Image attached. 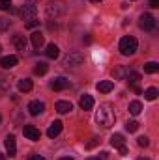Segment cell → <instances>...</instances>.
Masks as SVG:
<instances>
[{
  "label": "cell",
  "mask_w": 159,
  "mask_h": 160,
  "mask_svg": "<svg viewBox=\"0 0 159 160\" xmlns=\"http://www.w3.org/2000/svg\"><path fill=\"white\" fill-rule=\"evenodd\" d=\"M114 121H116V116H114V112L111 110L109 104H101L99 110H96V123H97L101 128H109V127H112Z\"/></svg>",
  "instance_id": "6da1fadb"
},
{
  "label": "cell",
  "mask_w": 159,
  "mask_h": 160,
  "mask_svg": "<svg viewBox=\"0 0 159 160\" xmlns=\"http://www.w3.org/2000/svg\"><path fill=\"white\" fill-rule=\"evenodd\" d=\"M137 47H139V43L133 36H125L120 39V52L123 56H133L137 52Z\"/></svg>",
  "instance_id": "7a4b0ae2"
},
{
  "label": "cell",
  "mask_w": 159,
  "mask_h": 160,
  "mask_svg": "<svg viewBox=\"0 0 159 160\" xmlns=\"http://www.w3.org/2000/svg\"><path fill=\"white\" fill-rule=\"evenodd\" d=\"M45 13L49 19H58L60 15L66 13V4L62 0H56V2H49L47 8H45Z\"/></svg>",
  "instance_id": "3957f363"
},
{
  "label": "cell",
  "mask_w": 159,
  "mask_h": 160,
  "mask_svg": "<svg viewBox=\"0 0 159 160\" xmlns=\"http://www.w3.org/2000/svg\"><path fill=\"white\" fill-rule=\"evenodd\" d=\"M82 62H84V56L80 54V52H69L68 56H64V67H79L82 65Z\"/></svg>",
  "instance_id": "277c9868"
},
{
  "label": "cell",
  "mask_w": 159,
  "mask_h": 160,
  "mask_svg": "<svg viewBox=\"0 0 159 160\" xmlns=\"http://www.w3.org/2000/svg\"><path fill=\"white\" fill-rule=\"evenodd\" d=\"M156 17L154 15H150V13H142L140 15V19H139V26L144 30V32H152L154 28H156Z\"/></svg>",
  "instance_id": "5b68a950"
},
{
  "label": "cell",
  "mask_w": 159,
  "mask_h": 160,
  "mask_svg": "<svg viewBox=\"0 0 159 160\" xmlns=\"http://www.w3.org/2000/svg\"><path fill=\"white\" fill-rule=\"evenodd\" d=\"M19 15H21V19L26 21V22L32 21V19H36V15H38V8H36V4H25V6L21 8Z\"/></svg>",
  "instance_id": "8992f818"
},
{
  "label": "cell",
  "mask_w": 159,
  "mask_h": 160,
  "mask_svg": "<svg viewBox=\"0 0 159 160\" xmlns=\"http://www.w3.org/2000/svg\"><path fill=\"white\" fill-rule=\"evenodd\" d=\"M71 84H69V80L66 78V77H56V78H52V82L49 84V88L51 89H54V91H64V89H68Z\"/></svg>",
  "instance_id": "52a82bcc"
},
{
  "label": "cell",
  "mask_w": 159,
  "mask_h": 160,
  "mask_svg": "<svg viewBox=\"0 0 159 160\" xmlns=\"http://www.w3.org/2000/svg\"><path fill=\"white\" fill-rule=\"evenodd\" d=\"M23 134H25L28 140H32V142H38V140L41 138V130H40V128H36L34 125H25Z\"/></svg>",
  "instance_id": "ba28073f"
},
{
  "label": "cell",
  "mask_w": 159,
  "mask_h": 160,
  "mask_svg": "<svg viewBox=\"0 0 159 160\" xmlns=\"http://www.w3.org/2000/svg\"><path fill=\"white\" fill-rule=\"evenodd\" d=\"M4 145H6V151H8L9 157H15V155H17V145H15V136H13V134H8V136H6Z\"/></svg>",
  "instance_id": "9c48e42d"
},
{
  "label": "cell",
  "mask_w": 159,
  "mask_h": 160,
  "mask_svg": "<svg viewBox=\"0 0 159 160\" xmlns=\"http://www.w3.org/2000/svg\"><path fill=\"white\" fill-rule=\"evenodd\" d=\"M19 63V58L15 56V54H9V56H4L2 60H0V65L4 67V69H11V67H15Z\"/></svg>",
  "instance_id": "30bf717a"
},
{
  "label": "cell",
  "mask_w": 159,
  "mask_h": 160,
  "mask_svg": "<svg viewBox=\"0 0 159 160\" xmlns=\"http://www.w3.org/2000/svg\"><path fill=\"white\" fill-rule=\"evenodd\" d=\"M43 110H45V104H43L41 101H32V102L28 104L30 116H40V114H43Z\"/></svg>",
  "instance_id": "8fae6325"
},
{
  "label": "cell",
  "mask_w": 159,
  "mask_h": 160,
  "mask_svg": "<svg viewBox=\"0 0 159 160\" xmlns=\"http://www.w3.org/2000/svg\"><path fill=\"white\" fill-rule=\"evenodd\" d=\"M96 88H97L99 93H109V91L114 89V82H112V80H99Z\"/></svg>",
  "instance_id": "7c38bea8"
},
{
  "label": "cell",
  "mask_w": 159,
  "mask_h": 160,
  "mask_svg": "<svg viewBox=\"0 0 159 160\" xmlns=\"http://www.w3.org/2000/svg\"><path fill=\"white\" fill-rule=\"evenodd\" d=\"M60 132H62V121H52L51 127L47 128V136L49 138H56Z\"/></svg>",
  "instance_id": "4fadbf2b"
},
{
  "label": "cell",
  "mask_w": 159,
  "mask_h": 160,
  "mask_svg": "<svg viewBox=\"0 0 159 160\" xmlns=\"http://www.w3.org/2000/svg\"><path fill=\"white\" fill-rule=\"evenodd\" d=\"M79 104H80V108H82L84 112H86V110H92V108H94V97L88 95V93H84V95L80 97Z\"/></svg>",
  "instance_id": "5bb4252c"
},
{
  "label": "cell",
  "mask_w": 159,
  "mask_h": 160,
  "mask_svg": "<svg viewBox=\"0 0 159 160\" xmlns=\"http://www.w3.org/2000/svg\"><path fill=\"white\" fill-rule=\"evenodd\" d=\"M129 69H131V67H127V65H118V67L112 71V77H114V80H125L127 73H129Z\"/></svg>",
  "instance_id": "9a60e30c"
},
{
  "label": "cell",
  "mask_w": 159,
  "mask_h": 160,
  "mask_svg": "<svg viewBox=\"0 0 159 160\" xmlns=\"http://www.w3.org/2000/svg\"><path fill=\"white\" fill-rule=\"evenodd\" d=\"M58 54H60L58 45H54V43L47 45V48H45V56H47L49 60H56V58H58Z\"/></svg>",
  "instance_id": "2e32d148"
},
{
  "label": "cell",
  "mask_w": 159,
  "mask_h": 160,
  "mask_svg": "<svg viewBox=\"0 0 159 160\" xmlns=\"http://www.w3.org/2000/svg\"><path fill=\"white\" fill-rule=\"evenodd\" d=\"M13 45H15L19 50H23V52H25V50H26L28 41H26V38H25L23 34H15V36H13Z\"/></svg>",
  "instance_id": "e0dca14e"
},
{
  "label": "cell",
  "mask_w": 159,
  "mask_h": 160,
  "mask_svg": "<svg viewBox=\"0 0 159 160\" xmlns=\"http://www.w3.org/2000/svg\"><path fill=\"white\" fill-rule=\"evenodd\" d=\"M73 110V104L69 102V101H58L56 102V112H60V114H69Z\"/></svg>",
  "instance_id": "ac0fdd59"
},
{
  "label": "cell",
  "mask_w": 159,
  "mask_h": 160,
  "mask_svg": "<svg viewBox=\"0 0 159 160\" xmlns=\"http://www.w3.org/2000/svg\"><path fill=\"white\" fill-rule=\"evenodd\" d=\"M30 39H32V45H34V48H41V47L45 45V36H43L41 32H34V34L30 36Z\"/></svg>",
  "instance_id": "d6986e66"
},
{
  "label": "cell",
  "mask_w": 159,
  "mask_h": 160,
  "mask_svg": "<svg viewBox=\"0 0 159 160\" xmlns=\"http://www.w3.org/2000/svg\"><path fill=\"white\" fill-rule=\"evenodd\" d=\"M32 86H34V84H32V80H30V78H23V80H19V82H17L19 91H25V93H26V91H30V89H32Z\"/></svg>",
  "instance_id": "ffe728a7"
},
{
  "label": "cell",
  "mask_w": 159,
  "mask_h": 160,
  "mask_svg": "<svg viewBox=\"0 0 159 160\" xmlns=\"http://www.w3.org/2000/svg\"><path fill=\"white\" fill-rule=\"evenodd\" d=\"M125 78L129 80V86H137V82L140 80V73H137L135 69H129V73H127Z\"/></svg>",
  "instance_id": "44dd1931"
},
{
  "label": "cell",
  "mask_w": 159,
  "mask_h": 160,
  "mask_svg": "<svg viewBox=\"0 0 159 160\" xmlns=\"http://www.w3.org/2000/svg\"><path fill=\"white\" fill-rule=\"evenodd\" d=\"M140 112H142V104H140L139 101L129 102V114H131V116H139Z\"/></svg>",
  "instance_id": "7402d4cb"
},
{
  "label": "cell",
  "mask_w": 159,
  "mask_h": 160,
  "mask_svg": "<svg viewBox=\"0 0 159 160\" xmlns=\"http://www.w3.org/2000/svg\"><path fill=\"white\" fill-rule=\"evenodd\" d=\"M111 145H112V147H116V149H118V147H122V145H125L123 136H122V134H114V136L111 138Z\"/></svg>",
  "instance_id": "603a6c76"
},
{
  "label": "cell",
  "mask_w": 159,
  "mask_h": 160,
  "mask_svg": "<svg viewBox=\"0 0 159 160\" xmlns=\"http://www.w3.org/2000/svg\"><path fill=\"white\" fill-rule=\"evenodd\" d=\"M157 71H159V63L157 62H148V63H144V73L154 75V73H157Z\"/></svg>",
  "instance_id": "cb8c5ba5"
},
{
  "label": "cell",
  "mask_w": 159,
  "mask_h": 160,
  "mask_svg": "<svg viewBox=\"0 0 159 160\" xmlns=\"http://www.w3.org/2000/svg\"><path fill=\"white\" fill-rule=\"evenodd\" d=\"M159 95L157 88H148L146 91H144V97H146V101H156Z\"/></svg>",
  "instance_id": "d4e9b609"
},
{
  "label": "cell",
  "mask_w": 159,
  "mask_h": 160,
  "mask_svg": "<svg viewBox=\"0 0 159 160\" xmlns=\"http://www.w3.org/2000/svg\"><path fill=\"white\" fill-rule=\"evenodd\" d=\"M9 26H11V19L9 17H0V32L9 30Z\"/></svg>",
  "instance_id": "484cf974"
},
{
  "label": "cell",
  "mask_w": 159,
  "mask_h": 160,
  "mask_svg": "<svg viewBox=\"0 0 159 160\" xmlns=\"http://www.w3.org/2000/svg\"><path fill=\"white\" fill-rule=\"evenodd\" d=\"M9 88V77L0 73V91H6Z\"/></svg>",
  "instance_id": "4316f807"
},
{
  "label": "cell",
  "mask_w": 159,
  "mask_h": 160,
  "mask_svg": "<svg viewBox=\"0 0 159 160\" xmlns=\"http://www.w3.org/2000/svg\"><path fill=\"white\" fill-rule=\"evenodd\" d=\"M47 69H49V65H47V63H38V65L34 67V75L41 77V75H45V73H47Z\"/></svg>",
  "instance_id": "83f0119b"
},
{
  "label": "cell",
  "mask_w": 159,
  "mask_h": 160,
  "mask_svg": "<svg viewBox=\"0 0 159 160\" xmlns=\"http://www.w3.org/2000/svg\"><path fill=\"white\" fill-rule=\"evenodd\" d=\"M125 130H127V132H137V130H139V121H135V119L127 121V123H125Z\"/></svg>",
  "instance_id": "f1b7e54d"
},
{
  "label": "cell",
  "mask_w": 159,
  "mask_h": 160,
  "mask_svg": "<svg viewBox=\"0 0 159 160\" xmlns=\"http://www.w3.org/2000/svg\"><path fill=\"white\" fill-rule=\"evenodd\" d=\"M137 143H139L140 147H148V145H150V140H148L146 136H140V138H137Z\"/></svg>",
  "instance_id": "f546056e"
},
{
  "label": "cell",
  "mask_w": 159,
  "mask_h": 160,
  "mask_svg": "<svg viewBox=\"0 0 159 160\" xmlns=\"http://www.w3.org/2000/svg\"><path fill=\"white\" fill-rule=\"evenodd\" d=\"M99 142H101L99 138H92V140H90V142L86 143V149H94L96 145H99Z\"/></svg>",
  "instance_id": "4dcf8cb0"
},
{
  "label": "cell",
  "mask_w": 159,
  "mask_h": 160,
  "mask_svg": "<svg viewBox=\"0 0 159 160\" xmlns=\"http://www.w3.org/2000/svg\"><path fill=\"white\" fill-rule=\"evenodd\" d=\"M11 8V0H0V9H9Z\"/></svg>",
  "instance_id": "1f68e13d"
},
{
  "label": "cell",
  "mask_w": 159,
  "mask_h": 160,
  "mask_svg": "<svg viewBox=\"0 0 159 160\" xmlns=\"http://www.w3.org/2000/svg\"><path fill=\"white\" fill-rule=\"evenodd\" d=\"M107 158H109V153H101L97 157H90V158H86V160H107Z\"/></svg>",
  "instance_id": "d6a6232c"
},
{
  "label": "cell",
  "mask_w": 159,
  "mask_h": 160,
  "mask_svg": "<svg viewBox=\"0 0 159 160\" xmlns=\"http://www.w3.org/2000/svg\"><path fill=\"white\" fill-rule=\"evenodd\" d=\"M36 26H40V21L38 19H32V21L26 22V28H36Z\"/></svg>",
  "instance_id": "836d02e7"
},
{
  "label": "cell",
  "mask_w": 159,
  "mask_h": 160,
  "mask_svg": "<svg viewBox=\"0 0 159 160\" xmlns=\"http://www.w3.org/2000/svg\"><path fill=\"white\" fill-rule=\"evenodd\" d=\"M118 151H120V157H125V155H127V147H125V145L118 147Z\"/></svg>",
  "instance_id": "e575fe53"
},
{
  "label": "cell",
  "mask_w": 159,
  "mask_h": 160,
  "mask_svg": "<svg viewBox=\"0 0 159 160\" xmlns=\"http://www.w3.org/2000/svg\"><path fill=\"white\" fill-rule=\"evenodd\" d=\"M150 8H159V0H150Z\"/></svg>",
  "instance_id": "d590c367"
},
{
  "label": "cell",
  "mask_w": 159,
  "mask_h": 160,
  "mask_svg": "<svg viewBox=\"0 0 159 160\" xmlns=\"http://www.w3.org/2000/svg\"><path fill=\"white\" fill-rule=\"evenodd\" d=\"M30 160H45V158H43V157H40V155H32V157H30Z\"/></svg>",
  "instance_id": "8d00e7d4"
},
{
  "label": "cell",
  "mask_w": 159,
  "mask_h": 160,
  "mask_svg": "<svg viewBox=\"0 0 159 160\" xmlns=\"http://www.w3.org/2000/svg\"><path fill=\"white\" fill-rule=\"evenodd\" d=\"M84 43H86V45H90V43H92V38H90V36H86V38H84Z\"/></svg>",
  "instance_id": "74e56055"
},
{
  "label": "cell",
  "mask_w": 159,
  "mask_h": 160,
  "mask_svg": "<svg viewBox=\"0 0 159 160\" xmlns=\"http://www.w3.org/2000/svg\"><path fill=\"white\" fill-rule=\"evenodd\" d=\"M60 160H73L71 157H64V158H60Z\"/></svg>",
  "instance_id": "f35d334b"
},
{
  "label": "cell",
  "mask_w": 159,
  "mask_h": 160,
  "mask_svg": "<svg viewBox=\"0 0 159 160\" xmlns=\"http://www.w3.org/2000/svg\"><path fill=\"white\" fill-rule=\"evenodd\" d=\"M88 2H103V0H88Z\"/></svg>",
  "instance_id": "ab89813d"
},
{
  "label": "cell",
  "mask_w": 159,
  "mask_h": 160,
  "mask_svg": "<svg viewBox=\"0 0 159 160\" xmlns=\"http://www.w3.org/2000/svg\"><path fill=\"white\" fill-rule=\"evenodd\" d=\"M26 2H28V4H34V2H36V0H26Z\"/></svg>",
  "instance_id": "60d3db41"
},
{
  "label": "cell",
  "mask_w": 159,
  "mask_h": 160,
  "mask_svg": "<svg viewBox=\"0 0 159 160\" xmlns=\"http://www.w3.org/2000/svg\"><path fill=\"white\" fill-rule=\"evenodd\" d=\"M0 160H4V155H2V153H0Z\"/></svg>",
  "instance_id": "b9f144b4"
},
{
  "label": "cell",
  "mask_w": 159,
  "mask_h": 160,
  "mask_svg": "<svg viewBox=\"0 0 159 160\" xmlns=\"http://www.w3.org/2000/svg\"><path fill=\"white\" fill-rule=\"evenodd\" d=\"M139 160H150V158H139Z\"/></svg>",
  "instance_id": "7bdbcfd3"
},
{
  "label": "cell",
  "mask_w": 159,
  "mask_h": 160,
  "mask_svg": "<svg viewBox=\"0 0 159 160\" xmlns=\"http://www.w3.org/2000/svg\"><path fill=\"white\" fill-rule=\"evenodd\" d=\"M0 52H2V47H0Z\"/></svg>",
  "instance_id": "ee69618b"
},
{
  "label": "cell",
  "mask_w": 159,
  "mask_h": 160,
  "mask_svg": "<svg viewBox=\"0 0 159 160\" xmlns=\"http://www.w3.org/2000/svg\"><path fill=\"white\" fill-rule=\"evenodd\" d=\"M0 121H2V116H0Z\"/></svg>",
  "instance_id": "f6af8a7d"
}]
</instances>
